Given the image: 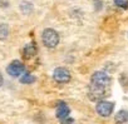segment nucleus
<instances>
[{"label":"nucleus","mask_w":128,"mask_h":124,"mask_svg":"<svg viewBox=\"0 0 128 124\" xmlns=\"http://www.w3.org/2000/svg\"><path fill=\"white\" fill-rule=\"evenodd\" d=\"M114 4L122 9H127L128 8V0H114Z\"/></svg>","instance_id":"13"},{"label":"nucleus","mask_w":128,"mask_h":124,"mask_svg":"<svg viewBox=\"0 0 128 124\" xmlns=\"http://www.w3.org/2000/svg\"><path fill=\"white\" fill-rule=\"evenodd\" d=\"M9 34V28L6 24H0V40H4L8 38Z\"/></svg>","instance_id":"10"},{"label":"nucleus","mask_w":128,"mask_h":124,"mask_svg":"<svg viewBox=\"0 0 128 124\" xmlns=\"http://www.w3.org/2000/svg\"><path fill=\"white\" fill-rule=\"evenodd\" d=\"M73 123V119H70V118H64V119H62V124H72Z\"/></svg>","instance_id":"14"},{"label":"nucleus","mask_w":128,"mask_h":124,"mask_svg":"<svg viewBox=\"0 0 128 124\" xmlns=\"http://www.w3.org/2000/svg\"><path fill=\"white\" fill-rule=\"evenodd\" d=\"M127 120H128V112L124 110V109L119 110V112L116 114V117H114V122H116L117 124H124Z\"/></svg>","instance_id":"8"},{"label":"nucleus","mask_w":128,"mask_h":124,"mask_svg":"<svg viewBox=\"0 0 128 124\" xmlns=\"http://www.w3.org/2000/svg\"><path fill=\"white\" fill-rule=\"evenodd\" d=\"M25 70V67L22 61L19 60H14L9 64V67L6 68V72L12 75V77H20Z\"/></svg>","instance_id":"4"},{"label":"nucleus","mask_w":128,"mask_h":124,"mask_svg":"<svg viewBox=\"0 0 128 124\" xmlns=\"http://www.w3.org/2000/svg\"><path fill=\"white\" fill-rule=\"evenodd\" d=\"M20 82H22L23 84H32V83L35 82V77H33L32 74L26 73V74H24V75L20 78Z\"/></svg>","instance_id":"11"},{"label":"nucleus","mask_w":128,"mask_h":124,"mask_svg":"<svg viewBox=\"0 0 128 124\" xmlns=\"http://www.w3.org/2000/svg\"><path fill=\"white\" fill-rule=\"evenodd\" d=\"M53 77L58 83H68L70 80V73L66 68H56L53 73Z\"/></svg>","instance_id":"5"},{"label":"nucleus","mask_w":128,"mask_h":124,"mask_svg":"<svg viewBox=\"0 0 128 124\" xmlns=\"http://www.w3.org/2000/svg\"><path fill=\"white\" fill-rule=\"evenodd\" d=\"M109 83H110V78L104 72H96L90 78L92 85H96V87H99L103 89H107L109 87Z\"/></svg>","instance_id":"1"},{"label":"nucleus","mask_w":128,"mask_h":124,"mask_svg":"<svg viewBox=\"0 0 128 124\" xmlns=\"http://www.w3.org/2000/svg\"><path fill=\"white\" fill-rule=\"evenodd\" d=\"M20 9H22V11H23V13H25V14H29V13L33 10V5H32V3L23 1V3H22V5H20Z\"/></svg>","instance_id":"12"},{"label":"nucleus","mask_w":128,"mask_h":124,"mask_svg":"<svg viewBox=\"0 0 128 124\" xmlns=\"http://www.w3.org/2000/svg\"><path fill=\"white\" fill-rule=\"evenodd\" d=\"M114 104L112 102H107V100H99L97 104V113L102 117H109L113 112Z\"/></svg>","instance_id":"3"},{"label":"nucleus","mask_w":128,"mask_h":124,"mask_svg":"<svg viewBox=\"0 0 128 124\" xmlns=\"http://www.w3.org/2000/svg\"><path fill=\"white\" fill-rule=\"evenodd\" d=\"M43 43L48 48H55L59 43V35L54 29H45L42 35Z\"/></svg>","instance_id":"2"},{"label":"nucleus","mask_w":128,"mask_h":124,"mask_svg":"<svg viewBox=\"0 0 128 124\" xmlns=\"http://www.w3.org/2000/svg\"><path fill=\"white\" fill-rule=\"evenodd\" d=\"M3 82H4V79H3V75H2V73H0V87L3 85Z\"/></svg>","instance_id":"15"},{"label":"nucleus","mask_w":128,"mask_h":124,"mask_svg":"<svg viewBox=\"0 0 128 124\" xmlns=\"http://www.w3.org/2000/svg\"><path fill=\"white\" fill-rule=\"evenodd\" d=\"M69 115V108L66 103H59L58 108H56V117L62 120L64 118H67Z\"/></svg>","instance_id":"7"},{"label":"nucleus","mask_w":128,"mask_h":124,"mask_svg":"<svg viewBox=\"0 0 128 124\" xmlns=\"http://www.w3.org/2000/svg\"><path fill=\"white\" fill-rule=\"evenodd\" d=\"M36 54V45L34 43H29L26 44V46L24 48V56L25 58H32Z\"/></svg>","instance_id":"9"},{"label":"nucleus","mask_w":128,"mask_h":124,"mask_svg":"<svg viewBox=\"0 0 128 124\" xmlns=\"http://www.w3.org/2000/svg\"><path fill=\"white\" fill-rule=\"evenodd\" d=\"M104 95H106V89L90 84V87H89V98H90L92 100H99V99H102Z\"/></svg>","instance_id":"6"}]
</instances>
